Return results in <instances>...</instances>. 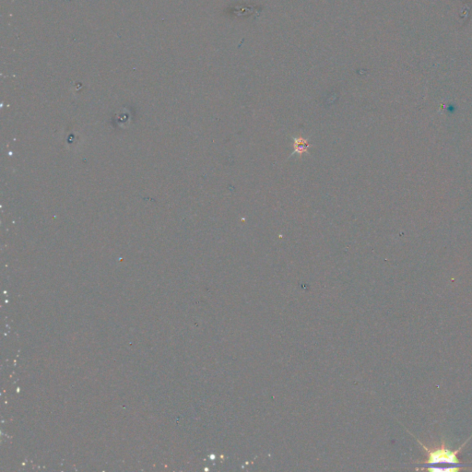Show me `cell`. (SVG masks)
<instances>
[{
    "mask_svg": "<svg viewBox=\"0 0 472 472\" xmlns=\"http://www.w3.org/2000/svg\"><path fill=\"white\" fill-rule=\"evenodd\" d=\"M471 437L467 439L464 444L459 446L458 449L454 450V451L448 449L446 447L444 441H442V444H440V446L430 448V447H427L426 445H424L421 441L418 440L419 444L423 447L425 455H426V459L421 461L420 464L422 466H425V467L429 466H438V465L464 466L463 464H461L460 459L458 457V454L460 453L463 446L469 441V439Z\"/></svg>",
    "mask_w": 472,
    "mask_h": 472,
    "instance_id": "obj_1",
    "label": "cell"
}]
</instances>
